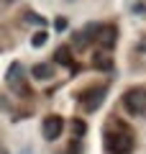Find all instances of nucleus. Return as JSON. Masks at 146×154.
Wrapping results in <instances>:
<instances>
[{
	"label": "nucleus",
	"instance_id": "1",
	"mask_svg": "<svg viewBox=\"0 0 146 154\" xmlns=\"http://www.w3.org/2000/svg\"><path fill=\"white\" fill-rule=\"evenodd\" d=\"M133 134L131 131H108L105 134V149L110 154H131L133 152Z\"/></svg>",
	"mask_w": 146,
	"mask_h": 154
},
{
	"label": "nucleus",
	"instance_id": "2",
	"mask_svg": "<svg viewBox=\"0 0 146 154\" xmlns=\"http://www.w3.org/2000/svg\"><path fill=\"white\" fill-rule=\"evenodd\" d=\"M123 105L131 116H144L146 113V90L144 88H131L123 95Z\"/></svg>",
	"mask_w": 146,
	"mask_h": 154
},
{
	"label": "nucleus",
	"instance_id": "3",
	"mask_svg": "<svg viewBox=\"0 0 146 154\" xmlns=\"http://www.w3.org/2000/svg\"><path fill=\"white\" fill-rule=\"evenodd\" d=\"M64 131V121H62V116H46L41 123V134L46 141H56Z\"/></svg>",
	"mask_w": 146,
	"mask_h": 154
},
{
	"label": "nucleus",
	"instance_id": "4",
	"mask_svg": "<svg viewBox=\"0 0 146 154\" xmlns=\"http://www.w3.org/2000/svg\"><path fill=\"white\" fill-rule=\"evenodd\" d=\"M103 100H105V90L103 88H90L82 95V108H85L87 113H92V110H97L103 105Z\"/></svg>",
	"mask_w": 146,
	"mask_h": 154
},
{
	"label": "nucleus",
	"instance_id": "5",
	"mask_svg": "<svg viewBox=\"0 0 146 154\" xmlns=\"http://www.w3.org/2000/svg\"><path fill=\"white\" fill-rule=\"evenodd\" d=\"M31 75L36 77V80H51V77H54V69H51V64H33Z\"/></svg>",
	"mask_w": 146,
	"mask_h": 154
},
{
	"label": "nucleus",
	"instance_id": "6",
	"mask_svg": "<svg viewBox=\"0 0 146 154\" xmlns=\"http://www.w3.org/2000/svg\"><path fill=\"white\" fill-rule=\"evenodd\" d=\"M21 64H18V62H13L11 67H8V75H5V82L11 85V88H16V82H18V75H21Z\"/></svg>",
	"mask_w": 146,
	"mask_h": 154
},
{
	"label": "nucleus",
	"instance_id": "7",
	"mask_svg": "<svg viewBox=\"0 0 146 154\" xmlns=\"http://www.w3.org/2000/svg\"><path fill=\"white\" fill-rule=\"evenodd\" d=\"M46 31H38V33H33V38H31V44L33 46H36V49H38V46H44V44H46Z\"/></svg>",
	"mask_w": 146,
	"mask_h": 154
},
{
	"label": "nucleus",
	"instance_id": "8",
	"mask_svg": "<svg viewBox=\"0 0 146 154\" xmlns=\"http://www.w3.org/2000/svg\"><path fill=\"white\" fill-rule=\"evenodd\" d=\"M56 62H64V64H72V59H69V49H56Z\"/></svg>",
	"mask_w": 146,
	"mask_h": 154
},
{
	"label": "nucleus",
	"instance_id": "9",
	"mask_svg": "<svg viewBox=\"0 0 146 154\" xmlns=\"http://www.w3.org/2000/svg\"><path fill=\"white\" fill-rule=\"evenodd\" d=\"M115 41V28H105V46H113Z\"/></svg>",
	"mask_w": 146,
	"mask_h": 154
},
{
	"label": "nucleus",
	"instance_id": "10",
	"mask_svg": "<svg viewBox=\"0 0 146 154\" xmlns=\"http://www.w3.org/2000/svg\"><path fill=\"white\" fill-rule=\"evenodd\" d=\"M85 131H87L85 121H77V123H75V134H77V136H80V134H85Z\"/></svg>",
	"mask_w": 146,
	"mask_h": 154
},
{
	"label": "nucleus",
	"instance_id": "11",
	"mask_svg": "<svg viewBox=\"0 0 146 154\" xmlns=\"http://www.w3.org/2000/svg\"><path fill=\"white\" fill-rule=\"evenodd\" d=\"M54 28H56V31H64V28H67V21H64V18H56V21H54Z\"/></svg>",
	"mask_w": 146,
	"mask_h": 154
},
{
	"label": "nucleus",
	"instance_id": "12",
	"mask_svg": "<svg viewBox=\"0 0 146 154\" xmlns=\"http://www.w3.org/2000/svg\"><path fill=\"white\" fill-rule=\"evenodd\" d=\"M133 13H144V16H146V5H141V3H136V5H133Z\"/></svg>",
	"mask_w": 146,
	"mask_h": 154
},
{
	"label": "nucleus",
	"instance_id": "13",
	"mask_svg": "<svg viewBox=\"0 0 146 154\" xmlns=\"http://www.w3.org/2000/svg\"><path fill=\"white\" fill-rule=\"evenodd\" d=\"M23 154H31V152H28V149H26V152H23Z\"/></svg>",
	"mask_w": 146,
	"mask_h": 154
}]
</instances>
